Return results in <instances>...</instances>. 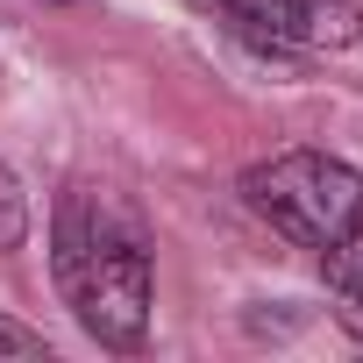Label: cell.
<instances>
[{"label":"cell","mask_w":363,"mask_h":363,"mask_svg":"<svg viewBox=\"0 0 363 363\" xmlns=\"http://www.w3.org/2000/svg\"><path fill=\"white\" fill-rule=\"evenodd\" d=\"M50 271L100 349H143L150 335V250L121 200L72 186L50 221Z\"/></svg>","instance_id":"6da1fadb"},{"label":"cell","mask_w":363,"mask_h":363,"mask_svg":"<svg viewBox=\"0 0 363 363\" xmlns=\"http://www.w3.org/2000/svg\"><path fill=\"white\" fill-rule=\"evenodd\" d=\"M242 207L299 250H335L363 228V171L328 150H278L242 171Z\"/></svg>","instance_id":"7a4b0ae2"},{"label":"cell","mask_w":363,"mask_h":363,"mask_svg":"<svg viewBox=\"0 0 363 363\" xmlns=\"http://www.w3.org/2000/svg\"><path fill=\"white\" fill-rule=\"evenodd\" d=\"M207 8L264 50H349L363 43V8L356 0H207Z\"/></svg>","instance_id":"3957f363"},{"label":"cell","mask_w":363,"mask_h":363,"mask_svg":"<svg viewBox=\"0 0 363 363\" xmlns=\"http://www.w3.org/2000/svg\"><path fill=\"white\" fill-rule=\"evenodd\" d=\"M320 264H328V285H335L349 306H363V228L342 235L335 250H320Z\"/></svg>","instance_id":"277c9868"},{"label":"cell","mask_w":363,"mask_h":363,"mask_svg":"<svg viewBox=\"0 0 363 363\" xmlns=\"http://www.w3.org/2000/svg\"><path fill=\"white\" fill-rule=\"evenodd\" d=\"M29 242V193H22V178L0 164V250H22Z\"/></svg>","instance_id":"5b68a950"},{"label":"cell","mask_w":363,"mask_h":363,"mask_svg":"<svg viewBox=\"0 0 363 363\" xmlns=\"http://www.w3.org/2000/svg\"><path fill=\"white\" fill-rule=\"evenodd\" d=\"M0 356H8V363H29V356H50V342H43V328H22V320L0 313Z\"/></svg>","instance_id":"8992f818"}]
</instances>
